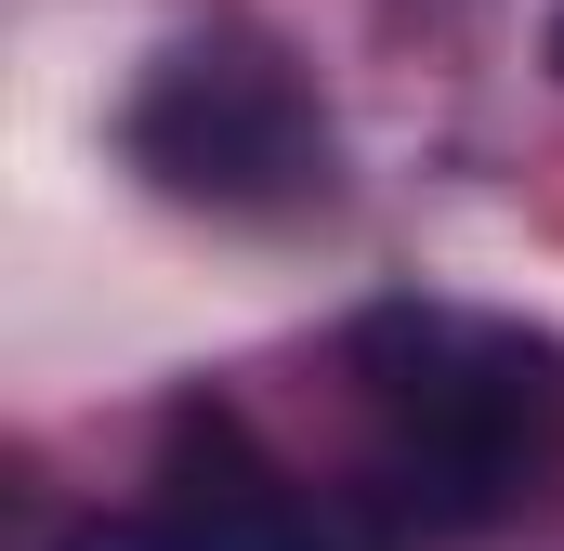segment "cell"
I'll return each mask as SVG.
<instances>
[{"mask_svg":"<svg viewBox=\"0 0 564 551\" xmlns=\"http://www.w3.org/2000/svg\"><path fill=\"white\" fill-rule=\"evenodd\" d=\"M355 395L381 420V460L355 486L368 539H446L512 512L564 460V355L512 315L459 302H381L355 328Z\"/></svg>","mask_w":564,"mask_h":551,"instance_id":"obj_1","label":"cell"},{"mask_svg":"<svg viewBox=\"0 0 564 551\" xmlns=\"http://www.w3.org/2000/svg\"><path fill=\"white\" fill-rule=\"evenodd\" d=\"M552 66H564V26H552Z\"/></svg>","mask_w":564,"mask_h":551,"instance_id":"obj_3","label":"cell"},{"mask_svg":"<svg viewBox=\"0 0 564 551\" xmlns=\"http://www.w3.org/2000/svg\"><path fill=\"white\" fill-rule=\"evenodd\" d=\"M132 171L184 210H224V224H289L341 184V144H328V106L315 79L289 66L263 26H197L144 66L132 119Z\"/></svg>","mask_w":564,"mask_h":551,"instance_id":"obj_2","label":"cell"}]
</instances>
